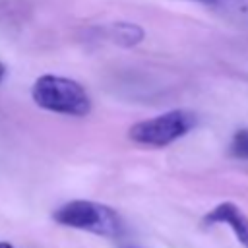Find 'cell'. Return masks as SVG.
Segmentation results:
<instances>
[{
  "label": "cell",
  "mask_w": 248,
  "mask_h": 248,
  "mask_svg": "<svg viewBox=\"0 0 248 248\" xmlns=\"http://www.w3.org/2000/svg\"><path fill=\"white\" fill-rule=\"evenodd\" d=\"M52 219L62 227L87 231L105 238H120L126 232V225L116 209L91 200H72L54 209Z\"/></svg>",
  "instance_id": "cell-1"
},
{
  "label": "cell",
  "mask_w": 248,
  "mask_h": 248,
  "mask_svg": "<svg viewBox=\"0 0 248 248\" xmlns=\"http://www.w3.org/2000/svg\"><path fill=\"white\" fill-rule=\"evenodd\" d=\"M31 97L37 107L66 114V116H85L91 110V99L81 83L70 78L45 74L35 79Z\"/></svg>",
  "instance_id": "cell-2"
},
{
  "label": "cell",
  "mask_w": 248,
  "mask_h": 248,
  "mask_svg": "<svg viewBox=\"0 0 248 248\" xmlns=\"http://www.w3.org/2000/svg\"><path fill=\"white\" fill-rule=\"evenodd\" d=\"M196 126V114L192 110L174 108L153 118L136 122L128 130V138L140 145L147 147H165L186 136Z\"/></svg>",
  "instance_id": "cell-3"
},
{
  "label": "cell",
  "mask_w": 248,
  "mask_h": 248,
  "mask_svg": "<svg viewBox=\"0 0 248 248\" xmlns=\"http://www.w3.org/2000/svg\"><path fill=\"white\" fill-rule=\"evenodd\" d=\"M202 223L205 227H211V225H227L234 236L238 238V242L248 248V217L246 213L232 202H223L219 205H215L209 213L203 215Z\"/></svg>",
  "instance_id": "cell-4"
},
{
  "label": "cell",
  "mask_w": 248,
  "mask_h": 248,
  "mask_svg": "<svg viewBox=\"0 0 248 248\" xmlns=\"http://www.w3.org/2000/svg\"><path fill=\"white\" fill-rule=\"evenodd\" d=\"M114 33H116V39L124 45H136L143 39V31L141 27L134 25V23H116L114 25Z\"/></svg>",
  "instance_id": "cell-5"
},
{
  "label": "cell",
  "mask_w": 248,
  "mask_h": 248,
  "mask_svg": "<svg viewBox=\"0 0 248 248\" xmlns=\"http://www.w3.org/2000/svg\"><path fill=\"white\" fill-rule=\"evenodd\" d=\"M231 155L242 161H248V128L236 130L231 140Z\"/></svg>",
  "instance_id": "cell-6"
},
{
  "label": "cell",
  "mask_w": 248,
  "mask_h": 248,
  "mask_svg": "<svg viewBox=\"0 0 248 248\" xmlns=\"http://www.w3.org/2000/svg\"><path fill=\"white\" fill-rule=\"evenodd\" d=\"M4 76H6V68H4V64L0 62V81L4 79Z\"/></svg>",
  "instance_id": "cell-7"
},
{
  "label": "cell",
  "mask_w": 248,
  "mask_h": 248,
  "mask_svg": "<svg viewBox=\"0 0 248 248\" xmlns=\"http://www.w3.org/2000/svg\"><path fill=\"white\" fill-rule=\"evenodd\" d=\"M0 248H14L10 242H0Z\"/></svg>",
  "instance_id": "cell-8"
},
{
  "label": "cell",
  "mask_w": 248,
  "mask_h": 248,
  "mask_svg": "<svg viewBox=\"0 0 248 248\" xmlns=\"http://www.w3.org/2000/svg\"><path fill=\"white\" fill-rule=\"evenodd\" d=\"M198 2H205V4H211V2H215V0H198Z\"/></svg>",
  "instance_id": "cell-9"
},
{
  "label": "cell",
  "mask_w": 248,
  "mask_h": 248,
  "mask_svg": "<svg viewBox=\"0 0 248 248\" xmlns=\"http://www.w3.org/2000/svg\"><path fill=\"white\" fill-rule=\"evenodd\" d=\"M126 248H140V246H126Z\"/></svg>",
  "instance_id": "cell-10"
}]
</instances>
